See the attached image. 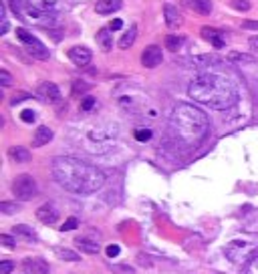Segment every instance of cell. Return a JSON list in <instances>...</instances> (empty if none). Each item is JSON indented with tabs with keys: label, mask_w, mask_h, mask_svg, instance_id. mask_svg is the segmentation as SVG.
Returning <instances> with one entry per match:
<instances>
[{
	"label": "cell",
	"mask_w": 258,
	"mask_h": 274,
	"mask_svg": "<svg viewBox=\"0 0 258 274\" xmlns=\"http://www.w3.org/2000/svg\"><path fill=\"white\" fill-rule=\"evenodd\" d=\"M77 226H79L77 218H69V220H67V222L63 224V228H61V230H63V232H69V230H75Z\"/></svg>",
	"instance_id": "33"
},
{
	"label": "cell",
	"mask_w": 258,
	"mask_h": 274,
	"mask_svg": "<svg viewBox=\"0 0 258 274\" xmlns=\"http://www.w3.org/2000/svg\"><path fill=\"white\" fill-rule=\"evenodd\" d=\"M250 0H232V9H236V11H240V13H246V11H250Z\"/></svg>",
	"instance_id": "26"
},
{
	"label": "cell",
	"mask_w": 258,
	"mask_h": 274,
	"mask_svg": "<svg viewBox=\"0 0 258 274\" xmlns=\"http://www.w3.org/2000/svg\"><path fill=\"white\" fill-rule=\"evenodd\" d=\"M0 212L7 214V216L17 214V212H19V204H17V202H3V204H0Z\"/></svg>",
	"instance_id": "25"
},
{
	"label": "cell",
	"mask_w": 258,
	"mask_h": 274,
	"mask_svg": "<svg viewBox=\"0 0 258 274\" xmlns=\"http://www.w3.org/2000/svg\"><path fill=\"white\" fill-rule=\"evenodd\" d=\"M9 156H11V160L17 162V164H25V162L31 160V152H29L27 148H21V146L11 148V150H9Z\"/></svg>",
	"instance_id": "18"
},
{
	"label": "cell",
	"mask_w": 258,
	"mask_h": 274,
	"mask_svg": "<svg viewBox=\"0 0 258 274\" xmlns=\"http://www.w3.org/2000/svg\"><path fill=\"white\" fill-rule=\"evenodd\" d=\"M75 244H77L83 252H87V254H97V252H99V244L93 242V240H89V238H85V236H83V238H77Z\"/></svg>",
	"instance_id": "20"
},
{
	"label": "cell",
	"mask_w": 258,
	"mask_h": 274,
	"mask_svg": "<svg viewBox=\"0 0 258 274\" xmlns=\"http://www.w3.org/2000/svg\"><path fill=\"white\" fill-rule=\"evenodd\" d=\"M37 220H39L41 224L51 226V224H55V222L59 220V210H57L53 204H43V206L37 210Z\"/></svg>",
	"instance_id": "12"
},
{
	"label": "cell",
	"mask_w": 258,
	"mask_h": 274,
	"mask_svg": "<svg viewBox=\"0 0 258 274\" xmlns=\"http://www.w3.org/2000/svg\"><path fill=\"white\" fill-rule=\"evenodd\" d=\"M162 61H164V53H162V49L158 45H150V47L144 49V53H142V65L146 69H156L158 65H162Z\"/></svg>",
	"instance_id": "7"
},
{
	"label": "cell",
	"mask_w": 258,
	"mask_h": 274,
	"mask_svg": "<svg viewBox=\"0 0 258 274\" xmlns=\"http://www.w3.org/2000/svg\"><path fill=\"white\" fill-rule=\"evenodd\" d=\"M244 274H258V254L246 264V268H244Z\"/></svg>",
	"instance_id": "30"
},
{
	"label": "cell",
	"mask_w": 258,
	"mask_h": 274,
	"mask_svg": "<svg viewBox=\"0 0 258 274\" xmlns=\"http://www.w3.org/2000/svg\"><path fill=\"white\" fill-rule=\"evenodd\" d=\"M21 119H23L25 123H35V119H37V113H35V111H31V109H25V111L21 113Z\"/></svg>",
	"instance_id": "31"
},
{
	"label": "cell",
	"mask_w": 258,
	"mask_h": 274,
	"mask_svg": "<svg viewBox=\"0 0 258 274\" xmlns=\"http://www.w3.org/2000/svg\"><path fill=\"white\" fill-rule=\"evenodd\" d=\"M23 3H27L31 7H37V9H43V11H51V7L57 5L59 0H23Z\"/></svg>",
	"instance_id": "22"
},
{
	"label": "cell",
	"mask_w": 258,
	"mask_h": 274,
	"mask_svg": "<svg viewBox=\"0 0 258 274\" xmlns=\"http://www.w3.org/2000/svg\"><path fill=\"white\" fill-rule=\"evenodd\" d=\"M184 45V37H176V35H168L166 37V49L172 53H178Z\"/></svg>",
	"instance_id": "21"
},
{
	"label": "cell",
	"mask_w": 258,
	"mask_h": 274,
	"mask_svg": "<svg viewBox=\"0 0 258 274\" xmlns=\"http://www.w3.org/2000/svg\"><path fill=\"white\" fill-rule=\"evenodd\" d=\"M11 83H13V77H11V73L9 71H0V85L3 87H11Z\"/></svg>",
	"instance_id": "32"
},
{
	"label": "cell",
	"mask_w": 258,
	"mask_h": 274,
	"mask_svg": "<svg viewBox=\"0 0 258 274\" xmlns=\"http://www.w3.org/2000/svg\"><path fill=\"white\" fill-rule=\"evenodd\" d=\"M170 129L176 140H180L184 146L196 148L206 140L210 131V119L202 109L190 103H180L172 111Z\"/></svg>",
	"instance_id": "3"
},
{
	"label": "cell",
	"mask_w": 258,
	"mask_h": 274,
	"mask_svg": "<svg viewBox=\"0 0 258 274\" xmlns=\"http://www.w3.org/2000/svg\"><path fill=\"white\" fill-rule=\"evenodd\" d=\"M107 27H109L111 31H119V29H123V21H121V19H115V21H111Z\"/></svg>",
	"instance_id": "37"
},
{
	"label": "cell",
	"mask_w": 258,
	"mask_h": 274,
	"mask_svg": "<svg viewBox=\"0 0 258 274\" xmlns=\"http://www.w3.org/2000/svg\"><path fill=\"white\" fill-rule=\"evenodd\" d=\"M224 254L234 264H248L256 256V246L250 240H232L224 248Z\"/></svg>",
	"instance_id": "4"
},
{
	"label": "cell",
	"mask_w": 258,
	"mask_h": 274,
	"mask_svg": "<svg viewBox=\"0 0 258 274\" xmlns=\"http://www.w3.org/2000/svg\"><path fill=\"white\" fill-rule=\"evenodd\" d=\"M53 140V131L45 125H41L37 131H35V137H33V148H41V146H47L49 142Z\"/></svg>",
	"instance_id": "16"
},
{
	"label": "cell",
	"mask_w": 258,
	"mask_h": 274,
	"mask_svg": "<svg viewBox=\"0 0 258 274\" xmlns=\"http://www.w3.org/2000/svg\"><path fill=\"white\" fill-rule=\"evenodd\" d=\"M55 252H57V256H59L61 260H69V262H77V260H79V254H77V252H73V250H65V248H57Z\"/></svg>",
	"instance_id": "24"
},
{
	"label": "cell",
	"mask_w": 258,
	"mask_h": 274,
	"mask_svg": "<svg viewBox=\"0 0 258 274\" xmlns=\"http://www.w3.org/2000/svg\"><path fill=\"white\" fill-rule=\"evenodd\" d=\"M53 178L61 188L73 194H93L105 184V174L97 166L69 156L53 160Z\"/></svg>",
	"instance_id": "1"
},
{
	"label": "cell",
	"mask_w": 258,
	"mask_h": 274,
	"mask_svg": "<svg viewBox=\"0 0 258 274\" xmlns=\"http://www.w3.org/2000/svg\"><path fill=\"white\" fill-rule=\"evenodd\" d=\"M230 59H232V61H250V57H248V55H238V53H232V55H230Z\"/></svg>",
	"instance_id": "39"
},
{
	"label": "cell",
	"mask_w": 258,
	"mask_h": 274,
	"mask_svg": "<svg viewBox=\"0 0 258 274\" xmlns=\"http://www.w3.org/2000/svg\"><path fill=\"white\" fill-rule=\"evenodd\" d=\"M37 95L45 101V103H59L61 101V91L55 83H41L37 89Z\"/></svg>",
	"instance_id": "9"
},
{
	"label": "cell",
	"mask_w": 258,
	"mask_h": 274,
	"mask_svg": "<svg viewBox=\"0 0 258 274\" xmlns=\"http://www.w3.org/2000/svg\"><path fill=\"white\" fill-rule=\"evenodd\" d=\"M164 19H166V25L170 29H178L182 25V13L174 5H166L164 7Z\"/></svg>",
	"instance_id": "15"
},
{
	"label": "cell",
	"mask_w": 258,
	"mask_h": 274,
	"mask_svg": "<svg viewBox=\"0 0 258 274\" xmlns=\"http://www.w3.org/2000/svg\"><path fill=\"white\" fill-rule=\"evenodd\" d=\"M200 35L214 47V49H222L226 45V33L220 31V29H214V27H202Z\"/></svg>",
	"instance_id": "8"
},
{
	"label": "cell",
	"mask_w": 258,
	"mask_h": 274,
	"mask_svg": "<svg viewBox=\"0 0 258 274\" xmlns=\"http://www.w3.org/2000/svg\"><path fill=\"white\" fill-rule=\"evenodd\" d=\"M0 242H3L7 248H13L17 242H15V238L13 236H9V234H3V236H0Z\"/></svg>",
	"instance_id": "35"
},
{
	"label": "cell",
	"mask_w": 258,
	"mask_h": 274,
	"mask_svg": "<svg viewBox=\"0 0 258 274\" xmlns=\"http://www.w3.org/2000/svg\"><path fill=\"white\" fill-rule=\"evenodd\" d=\"M69 59L77 67H87L93 59V53L87 47H73V49H69Z\"/></svg>",
	"instance_id": "10"
},
{
	"label": "cell",
	"mask_w": 258,
	"mask_h": 274,
	"mask_svg": "<svg viewBox=\"0 0 258 274\" xmlns=\"http://www.w3.org/2000/svg\"><path fill=\"white\" fill-rule=\"evenodd\" d=\"M17 39L27 47V51H29V55L31 57H35V59H41V61H47L49 57H51V53H49V49L33 35V33H29L27 29H17Z\"/></svg>",
	"instance_id": "5"
},
{
	"label": "cell",
	"mask_w": 258,
	"mask_h": 274,
	"mask_svg": "<svg viewBox=\"0 0 258 274\" xmlns=\"http://www.w3.org/2000/svg\"><path fill=\"white\" fill-rule=\"evenodd\" d=\"M242 29H248V31H258V21H244V23H242Z\"/></svg>",
	"instance_id": "36"
},
{
	"label": "cell",
	"mask_w": 258,
	"mask_h": 274,
	"mask_svg": "<svg viewBox=\"0 0 258 274\" xmlns=\"http://www.w3.org/2000/svg\"><path fill=\"white\" fill-rule=\"evenodd\" d=\"M121 7H123L121 0H97L95 3L97 15H113V13L121 11Z\"/></svg>",
	"instance_id": "14"
},
{
	"label": "cell",
	"mask_w": 258,
	"mask_h": 274,
	"mask_svg": "<svg viewBox=\"0 0 258 274\" xmlns=\"http://www.w3.org/2000/svg\"><path fill=\"white\" fill-rule=\"evenodd\" d=\"M136 37H138V27L132 25V27H129V31L119 39V47H121V49H129V47L136 43Z\"/></svg>",
	"instance_id": "19"
},
{
	"label": "cell",
	"mask_w": 258,
	"mask_h": 274,
	"mask_svg": "<svg viewBox=\"0 0 258 274\" xmlns=\"http://www.w3.org/2000/svg\"><path fill=\"white\" fill-rule=\"evenodd\" d=\"M37 192H39V188H37V182H35L33 176L21 174V176L15 178V182H13V194H15L17 200L29 202V200H33L37 196Z\"/></svg>",
	"instance_id": "6"
},
{
	"label": "cell",
	"mask_w": 258,
	"mask_h": 274,
	"mask_svg": "<svg viewBox=\"0 0 258 274\" xmlns=\"http://www.w3.org/2000/svg\"><path fill=\"white\" fill-rule=\"evenodd\" d=\"M117 254H119V246H117V244H113V246H109V248H107V256H111V258H113V256H117Z\"/></svg>",
	"instance_id": "40"
},
{
	"label": "cell",
	"mask_w": 258,
	"mask_h": 274,
	"mask_svg": "<svg viewBox=\"0 0 258 274\" xmlns=\"http://www.w3.org/2000/svg\"><path fill=\"white\" fill-rule=\"evenodd\" d=\"M111 270H113L115 274H136V270H134L132 266H123V264H113Z\"/></svg>",
	"instance_id": "29"
},
{
	"label": "cell",
	"mask_w": 258,
	"mask_h": 274,
	"mask_svg": "<svg viewBox=\"0 0 258 274\" xmlns=\"http://www.w3.org/2000/svg\"><path fill=\"white\" fill-rule=\"evenodd\" d=\"M97 43H99V47L107 53V51H111L113 49V31L109 29V27H103L99 33H97Z\"/></svg>",
	"instance_id": "17"
},
{
	"label": "cell",
	"mask_w": 258,
	"mask_h": 274,
	"mask_svg": "<svg viewBox=\"0 0 258 274\" xmlns=\"http://www.w3.org/2000/svg\"><path fill=\"white\" fill-rule=\"evenodd\" d=\"M184 7H188L190 11H194L196 15H212L214 11V5H212V0H184Z\"/></svg>",
	"instance_id": "13"
},
{
	"label": "cell",
	"mask_w": 258,
	"mask_h": 274,
	"mask_svg": "<svg viewBox=\"0 0 258 274\" xmlns=\"http://www.w3.org/2000/svg\"><path fill=\"white\" fill-rule=\"evenodd\" d=\"M250 45H252V49H258V37H252V39H250Z\"/></svg>",
	"instance_id": "41"
},
{
	"label": "cell",
	"mask_w": 258,
	"mask_h": 274,
	"mask_svg": "<svg viewBox=\"0 0 258 274\" xmlns=\"http://www.w3.org/2000/svg\"><path fill=\"white\" fill-rule=\"evenodd\" d=\"M15 268V264L11 260H5V262H0V274H11V270Z\"/></svg>",
	"instance_id": "34"
},
{
	"label": "cell",
	"mask_w": 258,
	"mask_h": 274,
	"mask_svg": "<svg viewBox=\"0 0 258 274\" xmlns=\"http://www.w3.org/2000/svg\"><path fill=\"white\" fill-rule=\"evenodd\" d=\"M87 89V85L85 83H81V81H77L75 85H73V91H75V95H79V93H83Z\"/></svg>",
	"instance_id": "38"
},
{
	"label": "cell",
	"mask_w": 258,
	"mask_h": 274,
	"mask_svg": "<svg viewBox=\"0 0 258 274\" xmlns=\"http://www.w3.org/2000/svg\"><path fill=\"white\" fill-rule=\"evenodd\" d=\"M97 107V99L95 97H85L83 101H81V109L83 111H93Z\"/></svg>",
	"instance_id": "28"
},
{
	"label": "cell",
	"mask_w": 258,
	"mask_h": 274,
	"mask_svg": "<svg viewBox=\"0 0 258 274\" xmlns=\"http://www.w3.org/2000/svg\"><path fill=\"white\" fill-rule=\"evenodd\" d=\"M23 268L27 274H51L49 262H45L43 258H27L23 262Z\"/></svg>",
	"instance_id": "11"
},
{
	"label": "cell",
	"mask_w": 258,
	"mask_h": 274,
	"mask_svg": "<svg viewBox=\"0 0 258 274\" xmlns=\"http://www.w3.org/2000/svg\"><path fill=\"white\" fill-rule=\"evenodd\" d=\"M13 230H15V236H23V238H27V240H35V232H33L29 226H25V224L15 226Z\"/></svg>",
	"instance_id": "23"
},
{
	"label": "cell",
	"mask_w": 258,
	"mask_h": 274,
	"mask_svg": "<svg viewBox=\"0 0 258 274\" xmlns=\"http://www.w3.org/2000/svg\"><path fill=\"white\" fill-rule=\"evenodd\" d=\"M188 95L196 103H202V105L218 109V111L230 109L238 103V87L234 85L232 79H228L226 75H220V73L198 75L190 83Z\"/></svg>",
	"instance_id": "2"
},
{
	"label": "cell",
	"mask_w": 258,
	"mask_h": 274,
	"mask_svg": "<svg viewBox=\"0 0 258 274\" xmlns=\"http://www.w3.org/2000/svg\"><path fill=\"white\" fill-rule=\"evenodd\" d=\"M134 137H136L138 142H150L152 140V131L150 129H136Z\"/></svg>",
	"instance_id": "27"
}]
</instances>
